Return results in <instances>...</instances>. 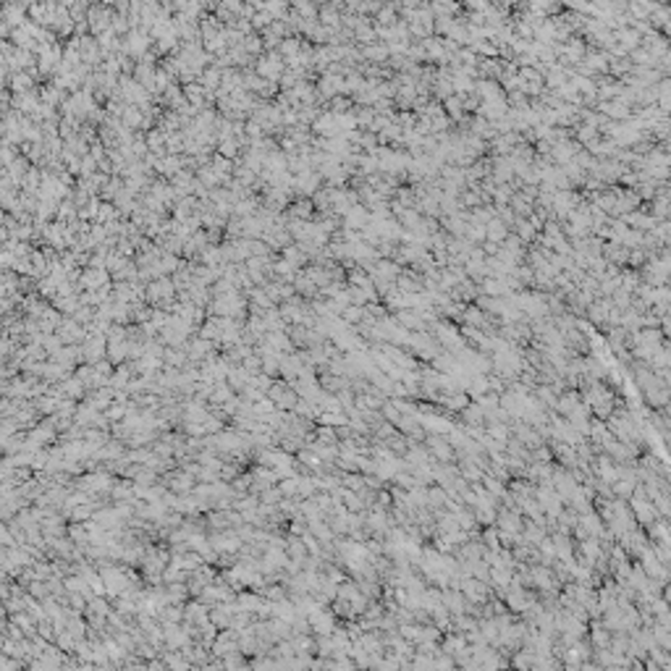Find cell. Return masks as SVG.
Wrapping results in <instances>:
<instances>
[{"instance_id": "cell-1", "label": "cell", "mask_w": 671, "mask_h": 671, "mask_svg": "<svg viewBox=\"0 0 671 671\" xmlns=\"http://www.w3.org/2000/svg\"><path fill=\"white\" fill-rule=\"evenodd\" d=\"M509 234H512V231H509V228L498 221V218H493V221L485 226V241H493V244H498V247L506 241Z\"/></svg>"}, {"instance_id": "cell-2", "label": "cell", "mask_w": 671, "mask_h": 671, "mask_svg": "<svg viewBox=\"0 0 671 671\" xmlns=\"http://www.w3.org/2000/svg\"><path fill=\"white\" fill-rule=\"evenodd\" d=\"M312 210H315V205H312V200H302V202H299V205L294 207V213H296L299 218H302V221H309V218L315 215Z\"/></svg>"}, {"instance_id": "cell-3", "label": "cell", "mask_w": 671, "mask_h": 671, "mask_svg": "<svg viewBox=\"0 0 671 671\" xmlns=\"http://www.w3.org/2000/svg\"><path fill=\"white\" fill-rule=\"evenodd\" d=\"M286 260H288V262H296V265H302V262H304V254L299 252L296 247H291V249H286Z\"/></svg>"}]
</instances>
